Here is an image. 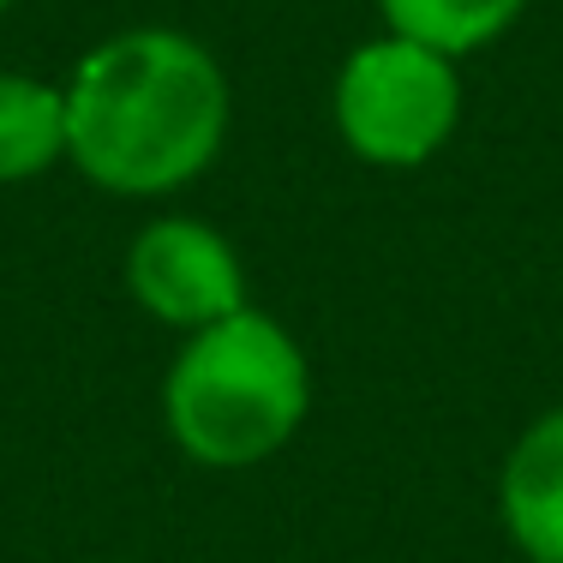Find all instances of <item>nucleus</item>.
<instances>
[{
    "label": "nucleus",
    "instance_id": "nucleus-6",
    "mask_svg": "<svg viewBox=\"0 0 563 563\" xmlns=\"http://www.w3.org/2000/svg\"><path fill=\"white\" fill-rule=\"evenodd\" d=\"M66 163V85L0 73V186L43 180Z\"/></svg>",
    "mask_w": 563,
    "mask_h": 563
},
{
    "label": "nucleus",
    "instance_id": "nucleus-1",
    "mask_svg": "<svg viewBox=\"0 0 563 563\" xmlns=\"http://www.w3.org/2000/svg\"><path fill=\"white\" fill-rule=\"evenodd\" d=\"M234 85L210 43L132 24L66 78V163L109 198H174L222 156Z\"/></svg>",
    "mask_w": 563,
    "mask_h": 563
},
{
    "label": "nucleus",
    "instance_id": "nucleus-2",
    "mask_svg": "<svg viewBox=\"0 0 563 563\" xmlns=\"http://www.w3.org/2000/svg\"><path fill=\"white\" fill-rule=\"evenodd\" d=\"M312 413V366L282 318L240 306L180 336L163 378V432L186 462L240 474L282 455Z\"/></svg>",
    "mask_w": 563,
    "mask_h": 563
},
{
    "label": "nucleus",
    "instance_id": "nucleus-8",
    "mask_svg": "<svg viewBox=\"0 0 563 563\" xmlns=\"http://www.w3.org/2000/svg\"><path fill=\"white\" fill-rule=\"evenodd\" d=\"M12 7H19V0H0V12H12Z\"/></svg>",
    "mask_w": 563,
    "mask_h": 563
},
{
    "label": "nucleus",
    "instance_id": "nucleus-3",
    "mask_svg": "<svg viewBox=\"0 0 563 563\" xmlns=\"http://www.w3.org/2000/svg\"><path fill=\"white\" fill-rule=\"evenodd\" d=\"M330 120L366 168H426L462 126V60L384 31L336 66Z\"/></svg>",
    "mask_w": 563,
    "mask_h": 563
},
{
    "label": "nucleus",
    "instance_id": "nucleus-4",
    "mask_svg": "<svg viewBox=\"0 0 563 563\" xmlns=\"http://www.w3.org/2000/svg\"><path fill=\"white\" fill-rule=\"evenodd\" d=\"M120 276H126L132 306L144 318H156V324L180 330V336H192V330L252 306L246 300V264H240L234 240L205 217L144 222L126 246Z\"/></svg>",
    "mask_w": 563,
    "mask_h": 563
},
{
    "label": "nucleus",
    "instance_id": "nucleus-5",
    "mask_svg": "<svg viewBox=\"0 0 563 563\" xmlns=\"http://www.w3.org/2000/svg\"><path fill=\"white\" fill-rule=\"evenodd\" d=\"M498 521L521 563H563V401L533 413L504 450Z\"/></svg>",
    "mask_w": 563,
    "mask_h": 563
},
{
    "label": "nucleus",
    "instance_id": "nucleus-7",
    "mask_svg": "<svg viewBox=\"0 0 563 563\" xmlns=\"http://www.w3.org/2000/svg\"><path fill=\"white\" fill-rule=\"evenodd\" d=\"M384 31L408 36L420 48H438L450 60H467L479 48L504 43L521 24L528 0H378Z\"/></svg>",
    "mask_w": 563,
    "mask_h": 563
}]
</instances>
